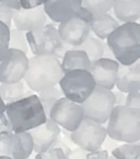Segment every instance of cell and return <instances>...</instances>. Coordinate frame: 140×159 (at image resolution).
<instances>
[{
  "instance_id": "obj_32",
  "label": "cell",
  "mask_w": 140,
  "mask_h": 159,
  "mask_svg": "<svg viewBox=\"0 0 140 159\" xmlns=\"http://www.w3.org/2000/svg\"><path fill=\"white\" fill-rule=\"evenodd\" d=\"M22 9H33L44 5L45 0H19Z\"/></svg>"
},
{
  "instance_id": "obj_27",
  "label": "cell",
  "mask_w": 140,
  "mask_h": 159,
  "mask_svg": "<svg viewBox=\"0 0 140 159\" xmlns=\"http://www.w3.org/2000/svg\"><path fill=\"white\" fill-rule=\"evenodd\" d=\"M9 35L10 27L0 22V61L2 60L9 49Z\"/></svg>"
},
{
  "instance_id": "obj_18",
  "label": "cell",
  "mask_w": 140,
  "mask_h": 159,
  "mask_svg": "<svg viewBox=\"0 0 140 159\" xmlns=\"http://www.w3.org/2000/svg\"><path fill=\"white\" fill-rule=\"evenodd\" d=\"M112 9L122 23L137 22L140 18V0H113Z\"/></svg>"
},
{
  "instance_id": "obj_10",
  "label": "cell",
  "mask_w": 140,
  "mask_h": 159,
  "mask_svg": "<svg viewBox=\"0 0 140 159\" xmlns=\"http://www.w3.org/2000/svg\"><path fill=\"white\" fill-rule=\"evenodd\" d=\"M48 118L64 130L72 132L83 120V111L80 104L61 97L53 105Z\"/></svg>"
},
{
  "instance_id": "obj_16",
  "label": "cell",
  "mask_w": 140,
  "mask_h": 159,
  "mask_svg": "<svg viewBox=\"0 0 140 159\" xmlns=\"http://www.w3.org/2000/svg\"><path fill=\"white\" fill-rule=\"evenodd\" d=\"M44 11L53 22L60 23L76 16L81 9V0H45Z\"/></svg>"
},
{
  "instance_id": "obj_30",
  "label": "cell",
  "mask_w": 140,
  "mask_h": 159,
  "mask_svg": "<svg viewBox=\"0 0 140 159\" xmlns=\"http://www.w3.org/2000/svg\"><path fill=\"white\" fill-rule=\"evenodd\" d=\"M124 106L128 108L140 109V92H133V93L126 94Z\"/></svg>"
},
{
  "instance_id": "obj_15",
  "label": "cell",
  "mask_w": 140,
  "mask_h": 159,
  "mask_svg": "<svg viewBox=\"0 0 140 159\" xmlns=\"http://www.w3.org/2000/svg\"><path fill=\"white\" fill-rule=\"evenodd\" d=\"M47 16L43 6L33 9H19L14 10L12 16V24L17 30L24 33L33 30L40 29L46 24Z\"/></svg>"
},
{
  "instance_id": "obj_2",
  "label": "cell",
  "mask_w": 140,
  "mask_h": 159,
  "mask_svg": "<svg viewBox=\"0 0 140 159\" xmlns=\"http://www.w3.org/2000/svg\"><path fill=\"white\" fill-rule=\"evenodd\" d=\"M105 44L120 66H131L140 58V25L137 22L119 24Z\"/></svg>"
},
{
  "instance_id": "obj_20",
  "label": "cell",
  "mask_w": 140,
  "mask_h": 159,
  "mask_svg": "<svg viewBox=\"0 0 140 159\" xmlns=\"http://www.w3.org/2000/svg\"><path fill=\"white\" fill-rule=\"evenodd\" d=\"M61 66L65 72L71 70H87L90 71L91 61L87 53L82 50L70 48L65 52L64 57L61 58Z\"/></svg>"
},
{
  "instance_id": "obj_8",
  "label": "cell",
  "mask_w": 140,
  "mask_h": 159,
  "mask_svg": "<svg viewBox=\"0 0 140 159\" xmlns=\"http://www.w3.org/2000/svg\"><path fill=\"white\" fill-rule=\"evenodd\" d=\"M80 105L83 111V118L104 124L107 122L112 110L115 107L113 92L95 86L91 95Z\"/></svg>"
},
{
  "instance_id": "obj_40",
  "label": "cell",
  "mask_w": 140,
  "mask_h": 159,
  "mask_svg": "<svg viewBox=\"0 0 140 159\" xmlns=\"http://www.w3.org/2000/svg\"><path fill=\"white\" fill-rule=\"evenodd\" d=\"M35 159H40V157H38V155H37V154L35 155Z\"/></svg>"
},
{
  "instance_id": "obj_11",
  "label": "cell",
  "mask_w": 140,
  "mask_h": 159,
  "mask_svg": "<svg viewBox=\"0 0 140 159\" xmlns=\"http://www.w3.org/2000/svg\"><path fill=\"white\" fill-rule=\"evenodd\" d=\"M29 58L18 49L9 48L0 61V83L11 84L22 81L27 70Z\"/></svg>"
},
{
  "instance_id": "obj_22",
  "label": "cell",
  "mask_w": 140,
  "mask_h": 159,
  "mask_svg": "<svg viewBox=\"0 0 140 159\" xmlns=\"http://www.w3.org/2000/svg\"><path fill=\"white\" fill-rule=\"evenodd\" d=\"M103 47H104V43L102 40L89 35L82 44L79 45L78 47H75L74 49L84 51L89 57L90 61L93 62L103 58Z\"/></svg>"
},
{
  "instance_id": "obj_6",
  "label": "cell",
  "mask_w": 140,
  "mask_h": 159,
  "mask_svg": "<svg viewBox=\"0 0 140 159\" xmlns=\"http://www.w3.org/2000/svg\"><path fill=\"white\" fill-rule=\"evenodd\" d=\"M58 84L64 97L77 104H82L96 86L93 76L87 70L65 72Z\"/></svg>"
},
{
  "instance_id": "obj_34",
  "label": "cell",
  "mask_w": 140,
  "mask_h": 159,
  "mask_svg": "<svg viewBox=\"0 0 140 159\" xmlns=\"http://www.w3.org/2000/svg\"><path fill=\"white\" fill-rule=\"evenodd\" d=\"M85 159H109V152L105 149H98L87 154Z\"/></svg>"
},
{
  "instance_id": "obj_25",
  "label": "cell",
  "mask_w": 140,
  "mask_h": 159,
  "mask_svg": "<svg viewBox=\"0 0 140 159\" xmlns=\"http://www.w3.org/2000/svg\"><path fill=\"white\" fill-rule=\"evenodd\" d=\"M113 0H81V7L92 16L109 13L112 10Z\"/></svg>"
},
{
  "instance_id": "obj_17",
  "label": "cell",
  "mask_w": 140,
  "mask_h": 159,
  "mask_svg": "<svg viewBox=\"0 0 140 159\" xmlns=\"http://www.w3.org/2000/svg\"><path fill=\"white\" fill-rule=\"evenodd\" d=\"M115 87L125 94L140 92V62L138 60L131 66H118Z\"/></svg>"
},
{
  "instance_id": "obj_3",
  "label": "cell",
  "mask_w": 140,
  "mask_h": 159,
  "mask_svg": "<svg viewBox=\"0 0 140 159\" xmlns=\"http://www.w3.org/2000/svg\"><path fill=\"white\" fill-rule=\"evenodd\" d=\"M5 115L13 133L29 132L45 123L47 116L37 97L33 94L11 104H6Z\"/></svg>"
},
{
  "instance_id": "obj_5",
  "label": "cell",
  "mask_w": 140,
  "mask_h": 159,
  "mask_svg": "<svg viewBox=\"0 0 140 159\" xmlns=\"http://www.w3.org/2000/svg\"><path fill=\"white\" fill-rule=\"evenodd\" d=\"M29 48L36 55H55L58 59L64 57L70 47L62 44L57 27L54 24H45L40 29L25 33Z\"/></svg>"
},
{
  "instance_id": "obj_23",
  "label": "cell",
  "mask_w": 140,
  "mask_h": 159,
  "mask_svg": "<svg viewBox=\"0 0 140 159\" xmlns=\"http://www.w3.org/2000/svg\"><path fill=\"white\" fill-rule=\"evenodd\" d=\"M37 97H38V99H40L41 104H42L43 109H44L47 118H48L49 110L51 109L53 105L55 104L59 98L64 97V95H62L59 87L53 86V87H49V89H44V91H41L40 93H37Z\"/></svg>"
},
{
  "instance_id": "obj_14",
  "label": "cell",
  "mask_w": 140,
  "mask_h": 159,
  "mask_svg": "<svg viewBox=\"0 0 140 159\" xmlns=\"http://www.w3.org/2000/svg\"><path fill=\"white\" fill-rule=\"evenodd\" d=\"M29 133L33 141V152L40 154L48 150L55 144L59 139L61 130L55 122L47 118L45 123L29 131Z\"/></svg>"
},
{
  "instance_id": "obj_19",
  "label": "cell",
  "mask_w": 140,
  "mask_h": 159,
  "mask_svg": "<svg viewBox=\"0 0 140 159\" xmlns=\"http://www.w3.org/2000/svg\"><path fill=\"white\" fill-rule=\"evenodd\" d=\"M119 26V23L109 13L92 16L90 20V30L96 35V38L103 40Z\"/></svg>"
},
{
  "instance_id": "obj_4",
  "label": "cell",
  "mask_w": 140,
  "mask_h": 159,
  "mask_svg": "<svg viewBox=\"0 0 140 159\" xmlns=\"http://www.w3.org/2000/svg\"><path fill=\"white\" fill-rule=\"evenodd\" d=\"M105 129L107 136L114 141L137 143L140 139V109L115 106Z\"/></svg>"
},
{
  "instance_id": "obj_38",
  "label": "cell",
  "mask_w": 140,
  "mask_h": 159,
  "mask_svg": "<svg viewBox=\"0 0 140 159\" xmlns=\"http://www.w3.org/2000/svg\"><path fill=\"white\" fill-rule=\"evenodd\" d=\"M5 110H6V104L1 99V97H0V118L5 115Z\"/></svg>"
},
{
  "instance_id": "obj_35",
  "label": "cell",
  "mask_w": 140,
  "mask_h": 159,
  "mask_svg": "<svg viewBox=\"0 0 140 159\" xmlns=\"http://www.w3.org/2000/svg\"><path fill=\"white\" fill-rule=\"evenodd\" d=\"M51 148H59V149H61L62 152H64V154L66 155V157L69 156V154H70V150H71V149H70V147L68 146V144L65 143L64 139H61L60 137L55 142V144H54Z\"/></svg>"
},
{
  "instance_id": "obj_37",
  "label": "cell",
  "mask_w": 140,
  "mask_h": 159,
  "mask_svg": "<svg viewBox=\"0 0 140 159\" xmlns=\"http://www.w3.org/2000/svg\"><path fill=\"white\" fill-rule=\"evenodd\" d=\"M0 5L6 6L12 10H19L21 9V6L19 0H0Z\"/></svg>"
},
{
  "instance_id": "obj_9",
  "label": "cell",
  "mask_w": 140,
  "mask_h": 159,
  "mask_svg": "<svg viewBox=\"0 0 140 159\" xmlns=\"http://www.w3.org/2000/svg\"><path fill=\"white\" fill-rule=\"evenodd\" d=\"M106 136V129L103 124L85 118H83L76 130L70 132V139L72 143L88 152L100 149Z\"/></svg>"
},
{
  "instance_id": "obj_7",
  "label": "cell",
  "mask_w": 140,
  "mask_h": 159,
  "mask_svg": "<svg viewBox=\"0 0 140 159\" xmlns=\"http://www.w3.org/2000/svg\"><path fill=\"white\" fill-rule=\"evenodd\" d=\"M92 14L81 7L80 11L68 20L60 22L57 27L58 34L62 44L70 48L81 45L91 33L90 20Z\"/></svg>"
},
{
  "instance_id": "obj_12",
  "label": "cell",
  "mask_w": 140,
  "mask_h": 159,
  "mask_svg": "<svg viewBox=\"0 0 140 159\" xmlns=\"http://www.w3.org/2000/svg\"><path fill=\"white\" fill-rule=\"evenodd\" d=\"M33 152V141L29 132L13 133L0 141V156L12 159H27Z\"/></svg>"
},
{
  "instance_id": "obj_24",
  "label": "cell",
  "mask_w": 140,
  "mask_h": 159,
  "mask_svg": "<svg viewBox=\"0 0 140 159\" xmlns=\"http://www.w3.org/2000/svg\"><path fill=\"white\" fill-rule=\"evenodd\" d=\"M112 156L116 159H140V144H123L112 150Z\"/></svg>"
},
{
  "instance_id": "obj_39",
  "label": "cell",
  "mask_w": 140,
  "mask_h": 159,
  "mask_svg": "<svg viewBox=\"0 0 140 159\" xmlns=\"http://www.w3.org/2000/svg\"><path fill=\"white\" fill-rule=\"evenodd\" d=\"M0 159H12V158H10L8 156H0Z\"/></svg>"
},
{
  "instance_id": "obj_41",
  "label": "cell",
  "mask_w": 140,
  "mask_h": 159,
  "mask_svg": "<svg viewBox=\"0 0 140 159\" xmlns=\"http://www.w3.org/2000/svg\"><path fill=\"white\" fill-rule=\"evenodd\" d=\"M27 159H29V158H27Z\"/></svg>"
},
{
  "instance_id": "obj_28",
  "label": "cell",
  "mask_w": 140,
  "mask_h": 159,
  "mask_svg": "<svg viewBox=\"0 0 140 159\" xmlns=\"http://www.w3.org/2000/svg\"><path fill=\"white\" fill-rule=\"evenodd\" d=\"M40 159H67L66 155L59 148H49L46 152L37 154Z\"/></svg>"
},
{
  "instance_id": "obj_33",
  "label": "cell",
  "mask_w": 140,
  "mask_h": 159,
  "mask_svg": "<svg viewBox=\"0 0 140 159\" xmlns=\"http://www.w3.org/2000/svg\"><path fill=\"white\" fill-rule=\"evenodd\" d=\"M87 154H88L87 150L78 147L76 149L70 150V154L67 157V159H85L87 158Z\"/></svg>"
},
{
  "instance_id": "obj_29",
  "label": "cell",
  "mask_w": 140,
  "mask_h": 159,
  "mask_svg": "<svg viewBox=\"0 0 140 159\" xmlns=\"http://www.w3.org/2000/svg\"><path fill=\"white\" fill-rule=\"evenodd\" d=\"M11 134H13V131H12V128L10 125V122L7 119L6 115H3L0 118V141L7 139Z\"/></svg>"
},
{
  "instance_id": "obj_31",
  "label": "cell",
  "mask_w": 140,
  "mask_h": 159,
  "mask_svg": "<svg viewBox=\"0 0 140 159\" xmlns=\"http://www.w3.org/2000/svg\"><path fill=\"white\" fill-rule=\"evenodd\" d=\"M14 10L6 7V6L0 5V22H2L8 27L11 29L12 25V16H13Z\"/></svg>"
},
{
  "instance_id": "obj_26",
  "label": "cell",
  "mask_w": 140,
  "mask_h": 159,
  "mask_svg": "<svg viewBox=\"0 0 140 159\" xmlns=\"http://www.w3.org/2000/svg\"><path fill=\"white\" fill-rule=\"evenodd\" d=\"M9 48L18 49L24 53L29 51V44H27L25 33L22 31H19L17 29H10L9 35Z\"/></svg>"
},
{
  "instance_id": "obj_1",
  "label": "cell",
  "mask_w": 140,
  "mask_h": 159,
  "mask_svg": "<svg viewBox=\"0 0 140 159\" xmlns=\"http://www.w3.org/2000/svg\"><path fill=\"white\" fill-rule=\"evenodd\" d=\"M64 75L61 62L55 55H36L29 58L24 74L25 84L34 93L56 86Z\"/></svg>"
},
{
  "instance_id": "obj_36",
  "label": "cell",
  "mask_w": 140,
  "mask_h": 159,
  "mask_svg": "<svg viewBox=\"0 0 140 159\" xmlns=\"http://www.w3.org/2000/svg\"><path fill=\"white\" fill-rule=\"evenodd\" d=\"M113 96H114V104H115V106H124L125 99H126V94L117 89V91L113 92Z\"/></svg>"
},
{
  "instance_id": "obj_21",
  "label": "cell",
  "mask_w": 140,
  "mask_h": 159,
  "mask_svg": "<svg viewBox=\"0 0 140 159\" xmlns=\"http://www.w3.org/2000/svg\"><path fill=\"white\" fill-rule=\"evenodd\" d=\"M33 94L35 93L30 89H27V84L23 80L17 83H11V84L0 83V97L5 104H11V102L20 100Z\"/></svg>"
},
{
  "instance_id": "obj_13",
  "label": "cell",
  "mask_w": 140,
  "mask_h": 159,
  "mask_svg": "<svg viewBox=\"0 0 140 159\" xmlns=\"http://www.w3.org/2000/svg\"><path fill=\"white\" fill-rule=\"evenodd\" d=\"M118 66L119 63L116 60L101 58L96 61L91 62L89 72L93 76L96 86L112 91L115 87Z\"/></svg>"
}]
</instances>
